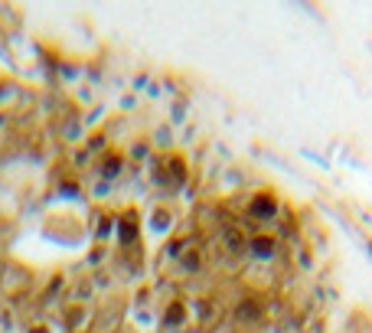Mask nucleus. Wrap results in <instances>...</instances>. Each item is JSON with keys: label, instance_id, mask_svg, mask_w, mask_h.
Wrapping results in <instances>:
<instances>
[{"label": "nucleus", "instance_id": "nucleus-4", "mask_svg": "<svg viewBox=\"0 0 372 333\" xmlns=\"http://www.w3.org/2000/svg\"><path fill=\"white\" fill-rule=\"evenodd\" d=\"M268 317H265V294H242L238 301H235L232 307V323L235 327H242V330H248V327H261Z\"/></svg>", "mask_w": 372, "mask_h": 333}, {"label": "nucleus", "instance_id": "nucleus-10", "mask_svg": "<svg viewBox=\"0 0 372 333\" xmlns=\"http://www.w3.org/2000/svg\"><path fill=\"white\" fill-rule=\"evenodd\" d=\"M173 209L167 203H160V206H154V213H150V226L157 229V232H167V229L173 226Z\"/></svg>", "mask_w": 372, "mask_h": 333}, {"label": "nucleus", "instance_id": "nucleus-11", "mask_svg": "<svg viewBox=\"0 0 372 333\" xmlns=\"http://www.w3.org/2000/svg\"><path fill=\"white\" fill-rule=\"evenodd\" d=\"M26 333H53V327L46 320H33V323H26Z\"/></svg>", "mask_w": 372, "mask_h": 333}, {"label": "nucleus", "instance_id": "nucleus-1", "mask_svg": "<svg viewBox=\"0 0 372 333\" xmlns=\"http://www.w3.org/2000/svg\"><path fill=\"white\" fill-rule=\"evenodd\" d=\"M150 177L160 190L167 193H180L186 180H190V161L183 157L180 151H160L154 161H150Z\"/></svg>", "mask_w": 372, "mask_h": 333}, {"label": "nucleus", "instance_id": "nucleus-7", "mask_svg": "<svg viewBox=\"0 0 372 333\" xmlns=\"http://www.w3.org/2000/svg\"><path fill=\"white\" fill-rule=\"evenodd\" d=\"M124 163H128V157H124V151H118V147H108L102 157L95 161V167H98V177L105 183H111V180H118L121 177V170H124Z\"/></svg>", "mask_w": 372, "mask_h": 333}, {"label": "nucleus", "instance_id": "nucleus-3", "mask_svg": "<svg viewBox=\"0 0 372 333\" xmlns=\"http://www.w3.org/2000/svg\"><path fill=\"white\" fill-rule=\"evenodd\" d=\"M33 288H36V275L30 268H23L20 261H7L0 268V298L20 301V298H30Z\"/></svg>", "mask_w": 372, "mask_h": 333}, {"label": "nucleus", "instance_id": "nucleus-8", "mask_svg": "<svg viewBox=\"0 0 372 333\" xmlns=\"http://www.w3.org/2000/svg\"><path fill=\"white\" fill-rule=\"evenodd\" d=\"M160 323L167 327V330H183L186 323H190V304L180 301V298H170V304L163 307V317Z\"/></svg>", "mask_w": 372, "mask_h": 333}, {"label": "nucleus", "instance_id": "nucleus-9", "mask_svg": "<svg viewBox=\"0 0 372 333\" xmlns=\"http://www.w3.org/2000/svg\"><path fill=\"white\" fill-rule=\"evenodd\" d=\"M63 323H65V330H82L86 323H92V307H88V304H79V301H65Z\"/></svg>", "mask_w": 372, "mask_h": 333}, {"label": "nucleus", "instance_id": "nucleus-2", "mask_svg": "<svg viewBox=\"0 0 372 333\" xmlns=\"http://www.w3.org/2000/svg\"><path fill=\"white\" fill-rule=\"evenodd\" d=\"M277 216H281V196L277 190L271 186H261L255 193L245 200V209H242V219L238 222H258V226H268V222H277Z\"/></svg>", "mask_w": 372, "mask_h": 333}, {"label": "nucleus", "instance_id": "nucleus-6", "mask_svg": "<svg viewBox=\"0 0 372 333\" xmlns=\"http://www.w3.org/2000/svg\"><path fill=\"white\" fill-rule=\"evenodd\" d=\"M115 232H118V245H134V242H140V213H138V206H128L124 213L115 216Z\"/></svg>", "mask_w": 372, "mask_h": 333}, {"label": "nucleus", "instance_id": "nucleus-5", "mask_svg": "<svg viewBox=\"0 0 372 333\" xmlns=\"http://www.w3.org/2000/svg\"><path fill=\"white\" fill-rule=\"evenodd\" d=\"M248 255L255 261H275L281 255V236H275V232H252L248 236Z\"/></svg>", "mask_w": 372, "mask_h": 333}]
</instances>
